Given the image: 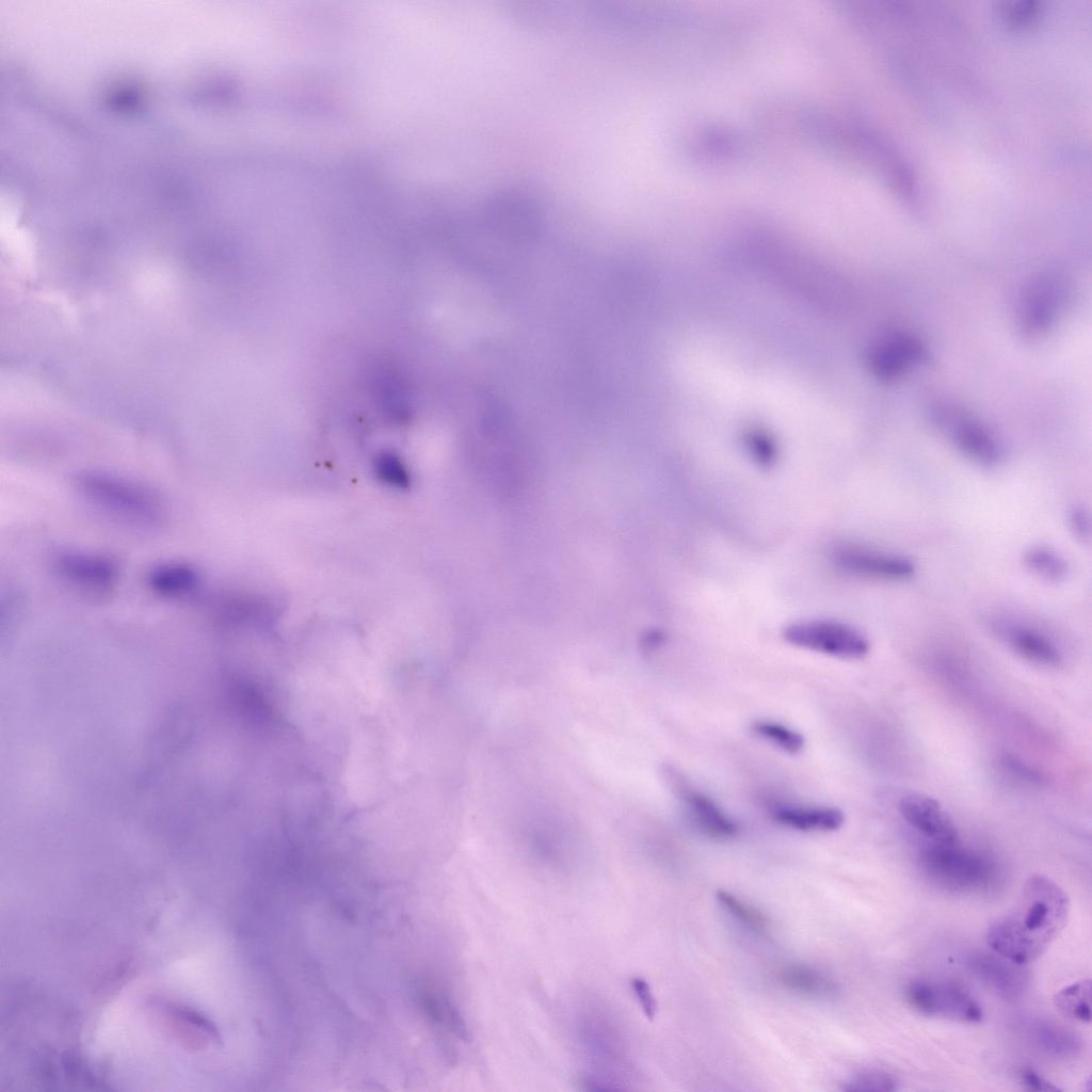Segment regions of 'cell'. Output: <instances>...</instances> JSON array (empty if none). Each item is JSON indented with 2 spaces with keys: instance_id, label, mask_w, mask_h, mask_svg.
I'll list each match as a JSON object with an SVG mask.
<instances>
[{
  "instance_id": "52a82bcc",
  "label": "cell",
  "mask_w": 1092,
  "mask_h": 1092,
  "mask_svg": "<svg viewBox=\"0 0 1092 1092\" xmlns=\"http://www.w3.org/2000/svg\"><path fill=\"white\" fill-rule=\"evenodd\" d=\"M992 632L1023 658L1045 667H1059L1063 652L1056 638L1043 627L1022 617L996 613L987 617Z\"/></svg>"
},
{
  "instance_id": "30bf717a",
  "label": "cell",
  "mask_w": 1092,
  "mask_h": 1092,
  "mask_svg": "<svg viewBox=\"0 0 1092 1092\" xmlns=\"http://www.w3.org/2000/svg\"><path fill=\"white\" fill-rule=\"evenodd\" d=\"M938 415L952 444L965 457L983 467H995L1003 461V445L987 425L953 410H943Z\"/></svg>"
},
{
  "instance_id": "484cf974",
  "label": "cell",
  "mask_w": 1092,
  "mask_h": 1092,
  "mask_svg": "<svg viewBox=\"0 0 1092 1092\" xmlns=\"http://www.w3.org/2000/svg\"><path fill=\"white\" fill-rule=\"evenodd\" d=\"M1066 527L1077 542L1088 544L1092 528L1089 510L1081 504L1071 507L1066 512Z\"/></svg>"
},
{
  "instance_id": "ffe728a7",
  "label": "cell",
  "mask_w": 1092,
  "mask_h": 1092,
  "mask_svg": "<svg viewBox=\"0 0 1092 1092\" xmlns=\"http://www.w3.org/2000/svg\"><path fill=\"white\" fill-rule=\"evenodd\" d=\"M1054 1006L1063 1017L1089 1024L1091 1022V980L1076 981L1056 993Z\"/></svg>"
},
{
  "instance_id": "2e32d148",
  "label": "cell",
  "mask_w": 1092,
  "mask_h": 1092,
  "mask_svg": "<svg viewBox=\"0 0 1092 1092\" xmlns=\"http://www.w3.org/2000/svg\"><path fill=\"white\" fill-rule=\"evenodd\" d=\"M770 815L777 823L804 832L836 831L845 821L840 809L829 806L776 804L771 807Z\"/></svg>"
},
{
  "instance_id": "d4e9b609",
  "label": "cell",
  "mask_w": 1092,
  "mask_h": 1092,
  "mask_svg": "<svg viewBox=\"0 0 1092 1092\" xmlns=\"http://www.w3.org/2000/svg\"><path fill=\"white\" fill-rule=\"evenodd\" d=\"M378 477L396 487H406L410 484V476L403 463L394 454L384 453L375 461Z\"/></svg>"
},
{
  "instance_id": "ac0fdd59",
  "label": "cell",
  "mask_w": 1092,
  "mask_h": 1092,
  "mask_svg": "<svg viewBox=\"0 0 1092 1092\" xmlns=\"http://www.w3.org/2000/svg\"><path fill=\"white\" fill-rule=\"evenodd\" d=\"M148 581L156 593L165 597L181 598L198 589L200 577L190 565L170 562L156 566L150 572Z\"/></svg>"
},
{
  "instance_id": "e0dca14e",
  "label": "cell",
  "mask_w": 1092,
  "mask_h": 1092,
  "mask_svg": "<svg viewBox=\"0 0 1092 1092\" xmlns=\"http://www.w3.org/2000/svg\"><path fill=\"white\" fill-rule=\"evenodd\" d=\"M776 977L785 989L805 997L832 998L839 991L832 978L804 964L785 965L778 969Z\"/></svg>"
},
{
  "instance_id": "6da1fadb",
  "label": "cell",
  "mask_w": 1092,
  "mask_h": 1092,
  "mask_svg": "<svg viewBox=\"0 0 1092 1092\" xmlns=\"http://www.w3.org/2000/svg\"><path fill=\"white\" fill-rule=\"evenodd\" d=\"M1070 900L1066 893L1043 874L1025 882L1015 905L994 920L985 940L992 951L1027 965L1039 959L1067 922Z\"/></svg>"
},
{
  "instance_id": "9a60e30c",
  "label": "cell",
  "mask_w": 1092,
  "mask_h": 1092,
  "mask_svg": "<svg viewBox=\"0 0 1092 1092\" xmlns=\"http://www.w3.org/2000/svg\"><path fill=\"white\" fill-rule=\"evenodd\" d=\"M967 965L976 977L1003 998L1015 999L1027 987L1025 965L1014 963L994 951L971 953Z\"/></svg>"
},
{
  "instance_id": "5b68a950",
  "label": "cell",
  "mask_w": 1092,
  "mask_h": 1092,
  "mask_svg": "<svg viewBox=\"0 0 1092 1092\" xmlns=\"http://www.w3.org/2000/svg\"><path fill=\"white\" fill-rule=\"evenodd\" d=\"M784 639L791 645L841 659L865 657L870 643L855 627L831 620H806L788 625Z\"/></svg>"
},
{
  "instance_id": "4fadbf2b",
  "label": "cell",
  "mask_w": 1092,
  "mask_h": 1092,
  "mask_svg": "<svg viewBox=\"0 0 1092 1092\" xmlns=\"http://www.w3.org/2000/svg\"><path fill=\"white\" fill-rule=\"evenodd\" d=\"M53 567L61 579L85 593L105 594L117 580V567L110 560L87 553L63 552Z\"/></svg>"
},
{
  "instance_id": "cb8c5ba5",
  "label": "cell",
  "mask_w": 1092,
  "mask_h": 1092,
  "mask_svg": "<svg viewBox=\"0 0 1092 1092\" xmlns=\"http://www.w3.org/2000/svg\"><path fill=\"white\" fill-rule=\"evenodd\" d=\"M897 1078L888 1072L870 1069L863 1070L849 1077L841 1087L844 1091L854 1092H889L898 1090Z\"/></svg>"
},
{
  "instance_id": "ba28073f",
  "label": "cell",
  "mask_w": 1092,
  "mask_h": 1092,
  "mask_svg": "<svg viewBox=\"0 0 1092 1092\" xmlns=\"http://www.w3.org/2000/svg\"><path fill=\"white\" fill-rule=\"evenodd\" d=\"M832 561L841 572L863 579L905 581L916 573L905 556L852 543L836 546Z\"/></svg>"
},
{
  "instance_id": "d6986e66",
  "label": "cell",
  "mask_w": 1092,
  "mask_h": 1092,
  "mask_svg": "<svg viewBox=\"0 0 1092 1092\" xmlns=\"http://www.w3.org/2000/svg\"><path fill=\"white\" fill-rule=\"evenodd\" d=\"M1024 567L1035 578L1048 583H1060L1071 572L1066 558L1046 545H1031L1022 555Z\"/></svg>"
},
{
  "instance_id": "44dd1931",
  "label": "cell",
  "mask_w": 1092,
  "mask_h": 1092,
  "mask_svg": "<svg viewBox=\"0 0 1092 1092\" xmlns=\"http://www.w3.org/2000/svg\"><path fill=\"white\" fill-rule=\"evenodd\" d=\"M1038 1046L1054 1057H1072L1080 1049V1040L1064 1027L1041 1023L1034 1029Z\"/></svg>"
},
{
  "instance_id": "7a4b0ae2",
  "label": "cell",
  "mask_w": 1092,
  "mask_h": 1092,
  "mask_svg": "<svg viewBox=\"0 0 1092 1092\" xmlns=\"http://www.w3.org/2000/svg\"><path fill=\"white\" fill-rule=\"evenodd\" d=\"M577 1037L591 1074L585 1085L594 1089H615L623 1083L626 1050L619 1025L605 1008L587 1005L580 1009L576 1022Z\"/></svg>"
},
{
  "instance_id": "8fae6325",
  "label": "cell",
  "mask_w": 1092,
  "mask_h": 1092,
  "mask_svg": "<svg viewBox=\"0 0 1092 1092\" xmlns=\"http://www.w3.org/2000/svg\"><path fill=\"white\" fill-rule=\"evenodd\" d=\"M664 773L672 790L703 833L719 840L730 839L737 835L736 822L710 798L695 789L682 773L673 767H667Z\"/></svg>"
},
{
  "instance_id": "277c9868",
  "label": "cell",
  "mask_w": 1092,
  "mask_h": 1092,
  "mask_svg": "<svg viewBox=\"0 0 1092 1092\" xmlns=\"http://www.w3.org/2000/svg\"><path fill=\"white\" fill-rule=\"evenodd\" d=\"M74 485L87 500L122 519L146 526L161 520L157 499L146 489L124 479L83 472L76 476Z\"/></svg>"
},
{
  "instance_id": "9c48e42d",
  "label": "cell",
  "mask_w": 1092,
  "mask_h": 1092,
  "mask_svg": "<svg viewBox=\"0 0 1092 1092\" xmlns=\"http://www.w3.org/2000/svg\"><path fill=\"white\" fill-rule=\"evenodd\" d=\"M1066 302V287L1055 274H1042L1024 289L1018 308L1021 330L1026 336L1039 337L1057 321Z\"/></svg>"
},
{
  "instance_id": "7c38bea8",
  "label": "cell",
  "mask_w": 1092,
  "mask_h": 1092,
  "mask_svg": "<svg viewBox=\"0 0 1092 1092\" xmlns=\"http://www.w3.org/2000/svg\"><path fill=\"white\" fill-rule=\"evenodd\" d=\"M928 351L912 334L893 332L880 338L869 353L872 372L882 380H894L925 363Z\"/></svg>"
},
{
  "instance_id": "3957f363",
  "label": "cell",
  "mask_w": 1092,
  "mask_h": 1092,
  "mask_svg": "<svg viewBox=\"0 0 1092 1092\" xmlns=\"http://www.w3.org/2000/svg\"><path fill=\"white\" fill-rule=\"evenodd\" d=\"M922 872L936 885L953 892L986 888L994 879V866L982 854L954 844H927L919 852Z\"/></svg>"
},
{
  "instance_id": "4316f807",
  "label": "cell",
  "mask_w": 1092,
  "mask_h": 1092,
  "mask_svg": "<svg viewBox=\"0 0 1092 1092\" xmlns=\"http://www.w3.org/2000/svg\"><path fill=\"white\" fill-rule=\"evenodd\" d=\"M1006 769L1022 781L1029 783H1042L1044 776L1034 768L1013 755H1006L1003 758Z\"/></svg>"
},
{
  "instance_id": "5bb4252c",
  "label": "cell",
  "mask_w": 1092,
  "mask_h": 1092,
  "mask_svg": "<svg viewBox=\"0 0 1092 1092\" xmlns=\"http://www.w3.org/2000/svg\"><path fill=\"white\" fill-rule=\"evenodd\" d=\"M899 810L903 819L931 844L959 842L952 819L932 797L909 793L900 800Z\"/></svg>"
},
{
  "instance_id": "7402d4cb",
  "label": "cell",
  "mask_w": 1092,
  "mask_h": 1092,
  "mask_svg": "<svg viewBox=\"0 0 1092 1092\" xmlns=\"http://www.w3.org/2000/svg\"><path fill=\"white\" fill-rule=\"evenodd\" d=\"M716 897L721 905L743 926L761 935L769 933V919L760 910L724 889L717 890Z\"/></svg>"
},
{
  "instance_id": "f1b7e54d",
  "label": "cell",
  "mask_w": 1092,
  "mask_h": 1092,
  "mask_svg": "<svg viewBox=\"0 0 1092 1092\" xmlns=\"http://www.w3.org/2000/svg\"><path fill=\"white\" fill-rule=\"evenodd\" d=\"M1021 1085L1030 1091H1058L1059 1088L1032 1069H1023L1018 1073Z\"/></svg>"
},
{
  "instance_id": "83f0119b",
  "label": "cell",
  "mask_w": 1092,
  "mask_h": 1092,
  "mask_svg": "<svg viewBox=\"0 0 1092 1092\" xmlns=\"http://www.w3.org/2000/svg\"><path fill=\"white\" fill-rule=\"evenodd\" d=\"M631 985L644 1014L653 1019L656 1015L657 1003L648 983L642 978H635Z\"/></svg>"
},
{
  "instance_id": "8992f818",
  "label": "cell",
  "mask_w": 1092,
  "mask_h": 1092,
  "mask_svg": "<svg viewBox=\"0 0 1092 1092\" xmlns=\"http://www.w3.org/2000/svg\"><path fill=\"white\" fill-rule=\"evenodd\" d=\"M910 1006L921 1014L960 1023H979L983 1011L973 995L951 981L919 979L905 987Z\"/></svg>"
},
{
  "instance_id": "603a6c76",
  "label": "cell",
  "mask_w": 1092,
  "mask_h": 1092,
  "mask_svg": "<svg viewBox=\"0 0 1092 1092\" xmlns=\"http://www.w3.org/2000/svg\"><path fill=\"white\" fill-rule=\"evenodd\" d=\"M752 730L760 738L790 754L801 752L805 745L804 737L797 730L772 721H756Z\"/></svg>"
}]
</instances>
